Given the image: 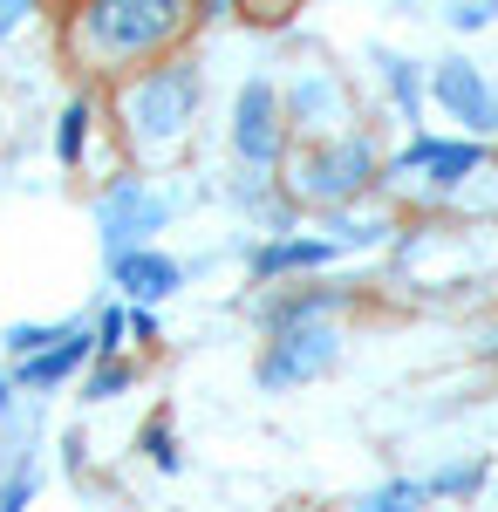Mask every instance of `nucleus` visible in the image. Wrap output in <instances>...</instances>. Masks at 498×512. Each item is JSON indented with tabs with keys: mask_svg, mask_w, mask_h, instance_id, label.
I'll return each mask as SVG.
<instances>
[{
	"mask_svg": "<svg viewBox=\"0 0 498 512\" xmlns=\"http://www.w3.org/2000/svg\"><path fill=\"white\" fill-rule=\"evenodd\" d=\"M287 123H307L314 137H328V123H342V89L328 76H301L287 96Z\"/></svg>",
	"mask_w": 498,
	"mask_h": 512,
	"instance_id": "f8f14e48",
	"label": "nucleus"
},
{
	"mask_svg": "<svg viewBox=\"0 0 498 512\" xmlns=\"http://www.w3.org/2000/svg\"><path fill=\"white\" fill-rule=\"evenodd\" d=\"M123 335H130V315L123 308H103V321H96V355H116Z\"/></svg>",
	"mask_w": 498,
	"mask_h": 512,
	"instance_id": "4be33fe9",
	"label": "nucleus"
},
{
	"mask_svg": "<svg viewBox=\"0 0 498 512\" xmlns=\"http://www.w3.org/2000/svg\"><path fill=\"white\" fill-rule=\"evenodd\" d=\"M28 499H35V478H14V485H0V512L28 506Z\"/></svg>",
	"mask_w": 498,
	"mask_h": 512,
	"instance_id": "393cba45",
	"label": "nucleus"
},
{
	"mask_svg": "<svg viewBox=\"0 0 498 512\" xmlns=\"http://www.w3.org/2000/svg\"><path fill=\"white\" fill-rule=\"evenodd\" d=\"M130 335H144V342H157V315H151V308H137V315H130Z\"/></svg>",
	"mask_w": 498,
	"mask_h": 512,
	"instance_id": "a878e982",
	"label": "nucleus"
},
{
	"mask_svg": "<svg viewBox=\"0 0 498 512\" xmlns=\"http://www.w3.org/2000/svg\"><path fill=\"white\" fill-rule=\"evenodd\" d=\"M342 246L321 233V239H267L260 253H253V274L273 280V274H307V267H328Z\"/></svg>",
	"mask_w": 498,
	"mask_h": 512,
	"instance_id": "9b49d317",
	"label": "nucleus"
},
{
	"mask_svg": "<svg viewBox=\"0 0 498 512\" xmlns=\"http://www.w3.org/2000/svg\"><path fill=\"white\" fill-rule=\"evenodd\" d=\"M403 171H430V185L451 192V185H464V178L485 171V144H478V137H458V144H444V137H417L403 158L389 164V178H403Z\"/></svg>",
	"mask_w": 498,
	"mask_h": 512,
	"instance_id": "6e6552de",
	"label": "nucleus"
},
{
	"mask_svg": "<svg viewBox=\"0 0 498 512\" xmlns=\"http://www.w3.org/2000/svg\"><path fill=\"white\" fill-rule=\"evenodd\" d=\"M485 485V465H451V472L430 478V499H471Z\"/></svg>",
	"mask_w": 498,
	"mask_h": 512,
	"instance_id": "6ab92c4d",
	"label": "nucleus"
},
{
	"mask_svg": "<svg viewBox=\"0 0 498 512\" xmlns=\"http://www.w3.org/2000/svg\"><path fill=\"white\" fill-rule=\"evenodd\" d=\"M342 362V335H335V321H280L273 328L267 355H260V390H294V383H314V376H328Z\"/></svg>",
	"mask_w": 498,
	"mask_h": 512,
	"instance_id": "20e7f679",
	"label": "nucleus"
},
{
	"mask_svg": "<svg viewBox=\"0 0 498 512\" xmlns=\"http://www.w3.org/2000/svg\"><path fill=\"white\" fill-rule=\"evenodd\" d=\"M130 383H137V369L116 362V355H103V362L89 369V383H82V403H110V396H123Z\"/></svg>",
	"mask_w": 498,
	"mask_h": 512,
	"instance_id": "2eb2a0df",
	"label": "nucleus"
},
{
	"mask_svg": "<svg viewBox=\"0 0 498 512\" xmlns=\"http://www.w3.org/2000/svg\"><path fill=\"white\" fill-rule=\"evenodd\" d=\"M369 178H376V151L362 137H314V151H301L287 171V192L301 205H355Z\"/></svg>",
	"mask_w": 498,
	"mask_h": 512,
	"instance_id": "7ed1b4c3",
	"label": "nucleus"
},
{
	"mask_svg": "<svg viewBox=\"0 0 498 512\" xmlns=\"http://www.w3.org/2000/svg\"><path fill=\"white\" fill-rule=\"evenodd\" d=\"M423 499H430V485H417V478H389V485H376L362 506L369 512H417Z\"/></svg>",
	"mask_w": 498,
	"mask_h": 512,
	"instance_id": "dca6fc26",
	"label": "nucleus"
},
{
	"mask_svg": "<svg viewBox=\"0 0 498 512\" xmlns=\"http://www.w3.org/2000/svg\"><path fill=\"white\" fill-rule=\"evenodd\" d=\"M383 62V82H389V96H396V110H403V123H417L423 117V89H417V69L403 62V55H376Z\"/></svg>",
	"mask_w": 498,
	"mask_h": 512,
	"instance_id": "4468645a",
	"label": "nucleus"
},
{
	"mask_svg": "<svg viewBox=\"0 0 498 512\" xmlns=\"http://www.w3.org/2000/svg\"><path fill=\"white\" fill-rule=\"evenodd\" d=\"M178 212V198L151 192L144 178H110L103 192H96V233H103V260L123 253V246H144V239L164 226Z\"/></svg>",
	"mask_w": 498,
	"mask_h": 512,
	"instance_id": "39448f33",
	"label": "nucleus"
},
{
	"mask_svg": "<svg viewBox=\"0 0 498 512\" xmlns=\"http://www.w3.org/2000/svg\"><path fill=\"white\" fill-rule=\"evenodd\" d=\"M478 355H492V362H498V321L485 328V342H478Z\"/></svg>",
	"mask_w": 498,
	"mask_h": 512,
	"instance_id": "bb28decb",
	"label": "nucleus"
},
{
	"mask_svg": "<svg viewBox=\"0 0 498 512\" xmlns=\"http://www.w3.org/2000/svg\"><path fill=\"white\" fill-rule=\"evenodd\" d=\"M62 328H41V321H14L7 328V355H35V349H48Z\"/></svg>",
	"mask_w": 498,
	"mask_h": 512,
	"instance_id": "412c9836",
	"label": "nucleus"
},
{
	"mask_svg": "<svg viewBox=\"0 0 498 512\" xmlns=\"http://www.w3.org/2000/svg\"><path fill=\"white\" fill-rule=\"evenodd\" d=\"M35 14V0H0V41L7 35H21V21Z\"/></svg>",
	"mask_w": 498,
	"mask_h": 512,
	"instance_id": "5701e85b",
	"label": "nucleus"
},
{
	"mask_svg": "<svg viewBox=\"0 0 498 512\" xmlns=\"http://www.w3.org/2000/svg\"><path fill=\"white\" fill-rule=\"evenodd\" d=\"M110 280L130 301H164V294L185 287V267L164 260V253H151V246H123V253H110Z\"/></svg>",
	"mask_w": 498,
	"mask_h": 512,
	"instance_id": "9d476101",
	"label": "nucleus"
},
{
	"mask_svg": "<svg viewBox=\"0 0 498 512\" xmlns=\"http://www.w3.org/2000/svg\"><path fill=\"white\" fill-rule=\"evenodd\" d=\"M89 355H96V335H89V328H62L48 349L14 355V362H21V369H14V383H21V390H55V383H69V376H76Z\"/></svg>",
	"mask_w": 498,
	"mask_h": 512,
	"instance_id": "1a4fd4ad",
	"label": "nucleus"
},
{
	"mask_svg": "<svg viewBox=\"0 0 498 512\" xmlns=\"http://www.w3.org/2000/svg\"><path fill=\"white\" fill-rule=\"evenodd\" d=\"M232 151L253 164V171H273L287 158V103L273 82H246L239 103H232Z\"/></svg>",
	"mask_w": 498,
	"mask_h": 512,
	"instance_id": "423d86ee",
	"label": "nucleus"
},
{
	"mask_svg": "<svg viewBox=\"0 0 498 512\" xmlns=\"http://www.w3.org/2000/svg\"><path fill=\"white\" fill-rule=\"evenodd\" d=\"M82 137H89V103H69V110H62V123H55V158L62 164H82Z\"/></svg>",
	"mask_w": 498,
	"mask_h": 512,
	"instance_id": "f3484780",
	"label": "nucleus"
},
{
	"mask_svg": "<svg viewBox=\"0 0 498 512\" xmlns=\"http://www.w3.org/2000/svg\"><path fill=\"white\" fill-rule=\"evenodd\" d=\"M7 410H14V383H0V417H7Z\"/></svg>",
	"mask_w": 498,
	"mask_h": 512,
	"instance_id": "cd10ccee",
	"label": "nucleus"
},
{
	"mask_svg": "<svg viewBox=\"0 0 498 512\" xmlns=\"http://www.w3.org/2000/svg\"><path fill=\"white\" fill-rule=\"evenodd\" d=\"M192 28H198V0H82L69 35L96 69H123V62L164 55Z\"/></svg>",
	"mask_w": 498,
	"mask_h": 512,
	"instance_id": "f257e3e1",
	"label": "nucleus"
},
{
	"mask_svg": "<svg viewBox=\"0 0 498 512\" xmlns=\"http://www.w3.org/2000/svg\"><path fill=\"white\" fill-rule=\"evenodd\" d=\"M335 308H348V294H287V301H267V328H280V321H314V315H335Z\"/></svg>",
	"mask_w": 498,
	"mask_h": 512,
	"instance_id": "ddd939ff",
	"label": "nucleus"
},
{
	"mask_svg": "<svg viewBox=\"0 0 498 512\" xmlns=\"http://www.w3.org/2000/svg\"><path fill=\"white\" fill-rule=\"evenodd\" d=\"M492 21H498V0H444V28H458V35H478Z\"/></svg>",
	"mask_w": 498,
	"mask_h": 512,
	"instance_id": "a211bd4d",
	"label": "nucleus"
},
{
	"mask_svg": "<svg viewBox=\"0 0 498 512\" xmlns=\"http://www.w3.org/2000/svg\"><path fill=\"white\" fill-rule=\"evenodd\" d=\"M144 451H151L157 472H178V437H171V424H164V417H151V424H144Z\"/></svg>",
	"mask_w": 498,
	"mask_h": 512,
	"instance_id": "aec40b11",
	"label": "nucleus"
},
{
	"mask_svg": "<svg viewBox=\"0 0 498 512\" xmlns=\"http://www.w3.org/2000/svg\"><path fill=\"white\" fill-rule=\"evenodd\" d=\"M430 96L444 103V117L464 123L471 137H498V89L485 82L478 62H464V55H444L437 69H430Z\"/></svg>",
	"mask_w": 498,
	"mask_h": 512,
	"instance_id": "0eeeda50",
	"label": "nucleus"
},
{
	"mask_svg": "<svg viewBox=\"0 0 498 512\" xmlns=\"http://www.w3.org/2000/svg\"><path fill=\"white\" fill-rule=\"evenodd\" d=\"M239 14H253V21H287L294 0H239Z\"/></svg>",
	"mask_w": 498,
	"mask_h": 512,
	"instance_id": "b1692460",
	"label": "nucleus"
},
{
	"mask_svg": "<svg viewBox=\"0 0 498 512\" xmlns=\"http://www.w3.org/2000/svg\"><path fill=\"white\" fill-rule=\"evenodd\" d=\"M198 69L192 62H157L144 76L123 89V123H130V137L144 144V151H164V144H178L198 117Z\"/></svg>",
	"mask_w": 498,
	"mask_h": 512,
	"instance_id": "f03ea898",
	"label": "nucleus"
}]
</instances>
